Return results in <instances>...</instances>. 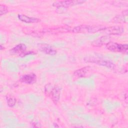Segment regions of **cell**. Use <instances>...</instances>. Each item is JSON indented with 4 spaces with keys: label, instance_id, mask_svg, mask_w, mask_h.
Wrapping results in <instances>:
<instances>
[{
    "label": "cell",
    "instance_id": "1",
    "mask_svg": "<svg viewBox=\"0 0 128 128\" xmlns=\"http://www.w3.org/2000/svg\"><path fill=\"white\" fill-rule=\"evenodd\" d=\"M106 28L104 26H90V25H80L72 28L71 32L74 33H82V34H91L95 33L98 32H102Z\"/></svg>",
    "mask_w": 128,
    "mask_h": 128
},
{
    "label": "cell",
    "instance_id": "2",
    "mask_svg": "<svg viewBox=\"0 0 128 128\" xmlns=\"http://www.w3.org/2000/svg\"><path fill=\"white\" fill-rule=\"evenodd\" d=\"M45 94L49 96L54 104L58 102L60 94V90L58 86H54L50 84H48L44 87Z\"/></svg>",
    "mask_w": 128,
    "mask_h": 128
},
{
    "label": "cell",
    "instance_id": "3",
    "mask_svg": "<svg viewBox=\"0 0 128 128\" xmlns=\"http://www.w3.org/2000/svg\"><path fill=\"white\" fill-rule=\"evenodd\" d=\"M84 61L86 62L94 63L96 64L106 66L108 68H114V64L109 60L101 58L88 56L84 58Z\"/></svg>",
    "mask_w": 128,
    "mask_h": 128
},
{
    "label": "cell",
    "instance_id": "4",
    "mask_svg": "<svg viewBox=\"0 0 128 128\" xmlns=\"http://www.w3.org/2000/svg\"><path fill=\"white\" fill-rule=\"evenodd\" d=\"M106 47L108 50L113 52L125 54H126L128 52V45L127 44H122L110 42L106 44Z\"/></svg>",
    "mask_w": 128,
    "mask_h": 128
},
{
    "label": "cell",
    "instance_id": "5",
    "mask_svg": "<svg viewBox=\"0 0 128 128\" xmlns=\"http://www.w3.org/2000/svg\"><path fill=\"white\" fill-rule=\"evenodd\" d=\"M84 0H62L56 1L53 2L52 6L56 8H68L70 6H73L77 4H82L84 2Z\"/></svg>",
    "mask_w": 128,
    "mask_h": 128
},
{
    "label": "cell",
    "instance_id": "6",
    "mask_svg": "<svg viewBox=\"0 0 128 128\" xmlns=\"http://www.w3.org/2000/svg\"><path fill=\"white\" fill-rule=\"evenodd\" d=\"M92 72V67L86 66L76 70L72 75L74 80L82 78H85L89 76Z\"/></svg>",
    "mask_w": 128,
    "mask_h": 128
},
{
    "label": "cell",
    "instance_id": "7",
    "mask_svg": "<svg viewBox=\"0 0 128 128\" xmlns=\"http://www.w3.org/2000/svg\"><path fill=\"white\" fill-rule=\"evenodd\" d=\"M38 49L42 52L50 56H54L56 52V50L50 44H38Z\"/></svg>",
    "mask_w": 128,
    "mask_h": 128
},
{
    "label": "cell",
    "instance_id": "8",
    "mask_svg": "<svg viewBox=\"0 0 128 128\" xmlns=\"http://www.w3.org/2000/svg\"><path fill=\"white\" fill-rule=\"evenodd\" d=\"M104 31L108 35H118L124 32L123 27L120 26H111L108 28H105L102 32Z\"/></svg>",
    "mask_w": 128,
    "mask_h": 128
},
{
    "label": "cell",
    "instance_id": "9",
    "mask_svg": "<svg viewBox=\"0 0 128 128\" xmlns=\"http://www.w3.org/2000/svg\"><path fill=\"white\" fill-rule=\"evenodd\" d=\"M26 46L25 44L20 43L14 46L10 50V52L14 54H18L20 56H26Z\"/></svg>",
    "mask_w": 128,
    "mask_h": 128
},
{
    "label": "cell",
    "instance_id": "10",
    "mask_svg": "<svg viewBox=\"0 0 128 128\" xmlns=\"http://www.w3.org/2000/svg\"><path fill=\"white\" fill-rule=\"evenodd\" d=\"M20 80L22 82L28 84H32L36 82V76L34 73L28 74L22 76Z\"/></svg>",
    "mask_w": 128,
    "mask_h": 128
},
{
    "label": "cell",
    "instance_id": "11",
    "mask_svg": "<svg viewBox=\"0 0 128 128\" xmlns=\"http://www.w3.org/2000/svg\"><path fill=\"white\" fill-rule=\"evenodd\" d=\"M110 38L109 36H104L94 41L92 43V45L94 46L100 47L104 44L106 45V44L110 42Z\"/></svg>",
    "mask_w": 128,
    "mask_h": 128
},
{
    "label": "cell",
    "instance_id": "12",
    "mask_svg": "<svg viewBox=\"0 0 128 128\" xmlns=\"http://www.w3.org/2000/svg\"><path fill=\"white\" fill-rule=\"evenodd\" d=\"M18 18L20 21L26 23H35L38 22L40 20L34 17H30L25 14H19L18 15Z\"/></svg>",
    "mask_w": 128,
    "mask_h": 128
},
{
    "label": "cell",
    "instance_id": "13",
    "mask_svg": "<svg viewBox=\"0 0 128 128\" xmlns=\"http://www.w3.org/2000/svg\"><path fill=\"white\" fill-rule=\"evenodd\" d=\"M128 20V10H126L122 12V14L117 16L114 18V21L116 22H126Z\"/></svg>",
    "mask_w": 128,
    "mask_h": 128
},
{
    "label": "cell",
    "instance_id": "14",
    "mask_svg": "<svg viewBox=\"0 0 128 128\" xmlns=\"http://www.w3.org/2000/svg\"><path fill=\"white\" fill-rule=\"evenodd\" d=\"M6 100L7 104L10 107H13L15 106L16 102V100L15 97L11 95H8L6 97Z\"/></svg>",
    "mask_w": 128,
    "mask_h": 128
},
{
    "label": "cell",
    "instance_id": "15",
    "mask_svg": "<svg viewBox=\"0 0 128 128\" xmlns=\"http://www.w3.org/2000/svg\"><path fill=\"white\" fill-rule=\"evenodd\" d=\"M8 12V8L5 5L1 4L0 5V15L2 16Z\"/></svg>",
    "mask_w": 128,
    "mask_h": 128
}]
</instances>
